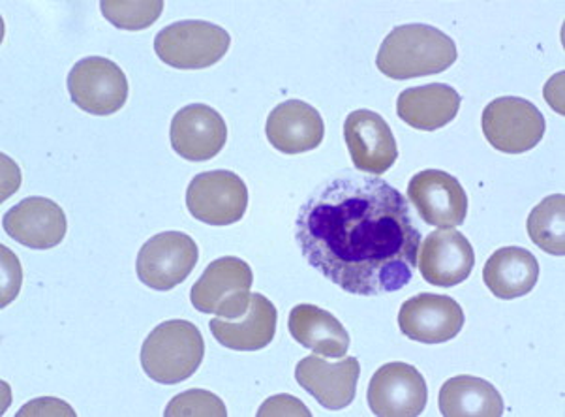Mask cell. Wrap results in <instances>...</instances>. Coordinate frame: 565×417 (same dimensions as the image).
Here are the masks:
<instances>
[{
  "label": "cell",
  "instance_id": "cell-1",
  "mask_svg": "<svg viewBox=\"0 0 565 417\" xmlns=\"http://www.w3.org/2000/svg\"><path fill=\"white\" fill-rule=\"evenodd\" d=\"M296 239L316 271L348 293L371 298L412 282L422 232L403 192L344 170L302 203Z\"/></svg>",
  "mask_w": 565,
  "mask_h": 417
},
{
  "label": "cell",
  "instance_id": "cell-2",
  "mask_svg": "<svg viewBox=\"0 0 565 417\" xmlns=\"http://www.w3.org/2000/svg\"><path fill=\"white\" fill-rule=\"evenodd\" d=\"M459 57L457 45L440 29L430 25L396 26L377 51L376 66L391 79L436 76L451 68Z\"/></svg>",
  "mask_w": 565,
  "mask_h": 417
},
{
  "label": "cell",
  "instance_id": "cell-3",
  "mask_svg": "<svg viewBox=\"0 0 565 417\" xmlns=\"http://www.w3.org/2000/svg\"><path fill=\"white\" fill-rule=\"evenodd\" d=\"M202 331L186 320H170L152 329L141 348V367L158 384L173 386L189 379L202 365Z\"/></svg>",
  "mask_w": 565,
  "mask_h": 417
},
{
  "label": "cell",
  "instance_id": "cell-4",
  "mask_svg": "<svg viewBox=\"0 0 565 417\" xmlns=\"http://www.w3.org/2000/svg\"><path fill=\"white\" fill-rule=\"evenodd\" d=\"M254 275L246 261L226 256L214 259L192 286L190 301L203 314H218V318H239L245 314L252 298Z\"/></svg>",
  "mask_w": 565,
  "mask_h": 417
},
{
  "label": "cell",
  "instance_id": "cell-5",
  "mask_svg": "<svg viewBox=\"0 0 565 417\" xmlns=\"http://www.w3.org/2000/svg\"><path fill=\"white\" fill-rule=\"evenodd\" d=\"M232 39L226 29L209 21H179L158 32L154 51L163 63L179 70H203L221 63Z\"/></svg>",
  "mask_w": 565,
  "mask_h": 417
},
{
  "label": "cell",
  "instance_id": "cell-6",
  "mask_svg": "<svg viewBox=\"0 0 565 417\" xmlns=\"http://www.w3.org/2000/svg\"><path fill=\"white\" fill-rule=\"evenodd\" d=\"M484 138L497 151L522 154L540 146L545 136V117L532 101L516 96H502L484 108Z\"/></svg>",
  "mask_w": 565,
  "mask_h": 417
},
{
  "label": "cell",
  "instance_id": "cell-7",
  "mask_svg": "<svg viewBox=\"0 0 565 417\" xmlns=\"http://www.w3.org/2000/svg\"><path fill=\"white\" fill-rule=\"evenodd\" d=\"M190 215L209 226H230L245 216L248 189L233 171H205L186 190Z\"/></svg>",
  "mask_w": 565,
  "mask_h": 417
},
{
  "label": "cell",
  "instance_id": "cell-8",
  "mask_svg": "<svg viewBox=\"0 0 565 417\" xmlns=\"http://www.w3.org/2000/svg\"><path fill=\"white\" fill-rule=\"evenodd\" d=\"M128 79L119 64L104 57L82 58L70 70L68 93L77 108L107 117L114 115L128 100Z\"/></svg>",
  "mask_w": 565,
  "mask_h": 417
},
{
  "label": "cell",
  "instance_id": "cell-9",
  "mask_svg": "<svg viewBox=\"0 0 565 417\" xmlns=\"http://www.w3.org/2000/svg\"><path fill=\"white\" fill-rule=\"evenodd\" d=\"M198 258V245L190 235L163 232L154 235L141 247L136 271L139 280L152 290H173L194 271Z\"/></svg>",
  "mask_w": 565,
  "mask_h": 417
},
{
  "label": "cell",
  "instance_id": "cell-10",
  "mask_svg": "<svg viewBox=\"0 0 565 417\" xmlns=\"http://www.w3.org/2000/svg\"><path fill=\"white\" fill-rule=\"evenodd\" d=\"M366 398L376 416L417 417L427 406V384L414 365L395 361L377 368Z\"/></svg>",
  "mask_w": 565,
  "mask_h": 417
},
{
  "label": "cell",
  "instance_id": "cell-11",
  "mask_svg": "<svg viewBox=\"0 0 565 417\" xmlns=\"http://www.w3.org/2000/svg\"><path fill=\"white\" fill-rule=\"evenodd\" d=\"M408 200L428 226L455 228L465 224L468 196L459 179L447 171L425 170L415 173L408 184Z\"/></svg>",
  "mask_w": 565,
  "mask_h": 417
},
{
  "label": "cell",
  "instance_id": "cell-12",
  "mask_svg": "<svg viewBox=\"0 0 565 417\" xmlns=\"http://www.w3.org/2000/svg\"><path fill=\"white\" fill-rule=\"evenodd\" d=\"M344 139L353 165L364 173L384 175L398 159V147L390 125L371 109H358L348 115Z\"/></svg>",
  "mask_w": 565,
  "mask_h": 417
},
{
  "label": "cell",
  "instance_id": "cell-13",
  "mask_svg": "<svg viewBox=\"0 0 565 417\" xmlns=\"http://www.w3.org/2000/svg\"><path fill=\"white\" fill-rule=\"evenodd\" d=\"M404 335L422 344H441L459 335L465 328V312L447 296L419 293L404 301L398 312Z\"/></svg>",
  "mask_w": 565,
  "mask_h": 417
},
{
  "label": "cell",
  "instance_id": "cell-14",
  "mask_svg": "<svg viewBox=\"0 0 565 417\" xmlns=\"http://www.w3.org/2000/svg\"><path fill=\"white\" fill-rule=\"evenodd\" d=\"M417 266L428 285L452 288L470 277L476 253L459 229L441 228L423 240Z\"/></svg>",
  "mask_w": 565,
  "mask_h": 417
},
{
  "label": "cell",
  "instance_id": "cell-15",
  "mask_svg": "<svg viewBox=\"0 0 565 417\" xmlns=\"http://www.w3.org/2000/svg\"><path fill=\"white\" fill-rule=\"evenodd\" d=\"M171 147L190 162H207L226 146V120L205 104H190L171 120Z\"/></svg>",
  "mask_w": 565,
  "mask_h": 417
},
{
  "label": "cell",
  "instance_id": "cell-16",
  "mask_svg": "<svg viewBox=\"0 0 565 417\" xmlns=\"http://www.w3.org/2000/svg\"><path fill=\"white\" fill-rule=\"evenodd\" d=\"M359 374L361 365L355 357L329 363L316 355H308L296 367L299 386L327 410H342L352 405L358 393Z\"/></svg>",
  "mask_w": 565,
  "mask_h": 417
},
{
  "label": "cell",
  "instance_id": "cell-17",
  "mask_svg": "<svg viewBox=\"0 0 565 417\" xmlns=\"http://www.w3.org/2000/svg\"><path fill=\"white\" fill-rule=\"evenodd\" d=\"M2 226L23 247L47 250L63 243L68 222L58 203L34 196L10 209L2 218Z\"/></svg>",
  "mask_w": 565,
  "mask_h": 417
},
{
  "label": "cell",
  "instance_id": "cell-18",
  "mask_svg": "<svg viewBox=\"0 0 565 417\" xmlns=\"http://www.w3.org/2000/svg\"><path fill=\"white\" fill-rule=\"evenodd\" d=\"M270 146L284 154L315 151L326 136L320 111L302 100H286L273 109L265 125Z\"/></svg>",
  "mask_w": 565,
  "mask_h": 417
},
{
  "label": "cell",
  "instance_id": "cell-19",
  "mask_svg": "<svg viewBox=\"0 0 565 417\" xmlns=\"http://www.w3.org/2000/svg\"><path fill=\"white\" fill-rule=\"evenodd\" d=\"M277 309L262 293H254L245 314L233 320L213 318L211 333L222 346L237 352H256L269 346L277 333Z\"/></svg>",
  "mask_w": 565,
  "mask_h": 417
},
{
  "label": "cell",
  "instance_id": "cell-20",
  "mask_svg": "<svg viewBox=\"0 0 565 417\" xmlns=\"http://www.w3.org/2000/svg\"><path fill=\"white\" fill-rule=\"evenodd\" d=\"M460 104L462 98L452 87L446 83H430L403 90L396 100V114L415 130L434 132L457 117Z\"/></svg>",
  "mask_w": 565,
  "mask_h": 417
},
{
  "label": "cell",
  "instance_id": "cell-21",
  "mask_svg": "<svg viewBox=\"0 0 565 417\" xmlns=\"http://www.w3.org/2000/svg\"><path fill=\"white\" fill-rule=\"evenodd\" d=\"M288 329L291 336L301 346L316 354L329 355L342 360L350 348V335L339 318L316 307V304H297L289 312Z\"/></svg>",
  "mask_w": 565,
  "mask_h": 417
},
{
  "label": "cell",
  "instance_id": "cell-22",
  "mask_svg": "<svg viewBox=\"0 0 565 417\" xmlns=\"http://www.w3.org/2000/svg\"><path fill=\"white\" fill-rule=\"evenodd\" d=\"M483 280L494 298H522L540 280V261L526 248H498L484 264Z\"/></svg>",
  "mask_w": 565,
  "mask_h": 417
},
{
  "label": "cell",
  "instance_id": "cell-23",
  "mask_svg": "<svg viewBox=\"0 0 565 417\" xmlns=\"http://www.w3.org/2000/svg\"><path fill=\"white\" fill-rule=\"evenodd\" d=\"M441 416L446 417H500L503 398L497 387L476 376H455L441 386Z\"/></svg>",
  "mask_w": 565,
  "mask_h": 417
},
{
  "label": "cell",
  "instance_id": "cell-24",
  "mask_svg": "<svg viewBox=\"0 0 565 417\" xmlns=\"http://www.w3.org/2000/svg\"><path fill=\"white\" fill-rule=\"evenodd\" d=\"M527 235L535 247L553 256L565 254V197L553 194L532 209L527 216Z\"/></svg>",
  "mask_w": 565,
  "mask_h": 417
},
{
  "label": "cell",
  "instance_id": "cell-25",
  "mask_svg": "<svg viewBox=\"0 0 565 417\" xmlns=\"http://www.w3.org/2000/svg\"><path fill=\"white\" fill-rule=\"evenodd\" d=\"M102 13L109 23L119 26L122 31H141L151 26L160 18L163 2H125V0H107L100 4Z\"/></svg>",
  "mask_w": 565,
  "mask_h": 417
},
{
  "label": "cell",
  "instance_id": "cell-26",
  "mask_svg": "<svg viewBox=\"0 0 565 417\" xmlns=\"http://www.w3.org/2000/svg\"><path fill=\"white\" fill-rule=\"evenodd\" d=\"M163 414L166 417H226L227 410L224 403L214 393L205 392V389H190V392L171 398V403Z\"/></svg>",
  "mask_w": 565,
  "mask_h": 417
},
{
  "label": "cell",
  "instance_id": "cell-27",
  "mask_svg": "<svg viewBox=\"0 0 565 417\" xmlns=\"http://www.w3.org/2000/svg\"><path fill=\"white\" fill-rule=\"evenodd\" d=\"M259 417L264 416H310V410L302 405L301 400L291 395H277V397L265 400L259 408Z\"/></svg>",
  "mask_w": 565,
  "mask_h": 417
},
{
  "label": "cell",
  "instance_id": "cell-28",
  "mask_svg": "<svg viewBox=\"0 0 565 417\" xmlns=\"http://www.w3.org/2000/svg\"><path fill=\"white\" fill-rule=\"evenodd\" d=\"M2 254H4L2 256V261H4V269H2V285H4L2 286V304L7 307L18 296V291H20L21 269H18L12 275L13 267L18 266L20 261L7 247H2Z\"/></svg>",
  "mask_w": 565,
  "mask_h": 417
}]
</instances>
